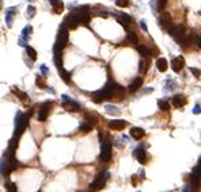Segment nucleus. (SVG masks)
Segmentation results:
<instances>
[{
	"instance_id": "nucleus-5",
	"label": "nucleus",
	"mask_w": 201,
	"mask_h": 192,
	"mask_svg": "<svg viewBox=\"0 0 201 192\" xmlns=\"http://www.w3.org/2000/svg\"><path fill=\"white\" fill-rule=\"evenodd\" d=\"M63 99V106L65 107V110L67 111H79L80 110V104L78 102H75L74 99H71V97H68L67 95H63L61 96Z\"/></svg>"
},
{
	"instance_id": "nucleus-12",
	"label": "nucleus",
	"mask_w": 201,
	"mask_h": 192,
	"mask_svg": "<svg viewBox=\"0 0 201 192\" xmlns=\"http://www.w3.org/2000/svg\"><path fill=\"white\" fill-rule=\"evenodd\" d=\"M128 123L125 121H122V119H114V121H110L109 122V127L113 129V130H122V129H125V126Z\"/></svg>"
},
{
	"instance_id": "nucleus-6",
	"label": "nucleus",
	"mask_w": 201,
	"mask_h": 192,
	"mask_svg": "<svg viewBox=\"0 0 201 192\" xmlns=\"http://www.w3.org/2000/svg\"><path fill=\"white\" fill-rule=\"evenodd\" d=\"M109 177V173L108 172H100L98 176H97V179L94 180V183L91 184V190L93 191H97V190H99V188H102L103 187V184H105V180Z\"/></svg>"
},
{
	"instance_id": "nucleus-33",
	"label": "nucleus",
	"mask_w": 201,
	"mask_h": 192,
	"mask_svg": "<svg viewBox=\"0 0 201 192\" xmlns=\"http://www.w3.org/2000/svg\"><path fill=\"white\" fill-rule=\"evenodd\" d=\"M158 5H156V11H162L166 5V0H158Z\"/></svg>"
},
{
	"instance_id": "nucleus-41",
	"label": "nucleus",
	"mask_w": 201,
	"mask_h": 192,
	"mask_svg": "<svg viewBox=\"0 0 201 192\" xmlns=\"http://www.w3.org/2000/svg\"><path fill=\"white\" fill-rule=\"evenodd\" d=\"M48 91H50V93H53V95H55V93H56V91L53 89L52 87H48Z\"/></svg>"
},
{
	"instance_id": "nucleus-25",
	"label": "nucleus",
	"mask_w": 201,
	"mask_h": 192,
	"mask_svg": "<svg viewBox=\"0 0 201 192\" xmlns=\"http://www.w3.org/2000/svg\"><path fill=\"white\" fill-rule=\"evenodd\" d=\"M11 91H12V93H15V95H18V96H19V99H22V100L29 99V96H27L25 92H21V91L18 89L17 87H12V88H11Z\"/></svg>"
},
{
	"instance_id": "nucleus-11",
	"label": "nucleus",
	"mask_w": 201,
	"mask_h": 192,
	"mask_svg": "<svg viewBox=\"0 0 201 192\" xmlns=\"http://www.w3.org/2000/svg\"><path fill=\"white\" fill-rule=\"evenodd\" d=\"M159 23H161V26L165 29L166 31H169L171 29V20H170V16H169L167 14H162L161 16H159Z\"/></svg>"
},
{
	"instance_id": "nucleus-36",
	"label": "nucleus",
	"mask_w": 201,
	"mask_h": 192,
	"mask_svg": "<svg viewBox=\"0 0 201 192\" xmlns=\"http://www.w3.org/2000/svg\"><path fill=\"white\" fill-rule=\"evenodd\" d=\"M140 27H141V29H143L144 31H148V27H147V22L146 20H140Z\"/></svg>"
},
{
	"instance_id": "nucleus-40",
	"label": "nucleus",
	"mask_w": 201,
	"mask_h": 192,
	"mask_svg": "<svg viewBox=\"0 0 201 192\" xmlns=\"http://www.w3.org/2000/svg\"><path fill=\"white\" fill-rule=\"evenodd\" d=\"M136 183H137V177H136V176H133V177H132V184L136 185Z\"/></svg>"
},
{
	"instance_id": "nucleus-30",
	"label": "nucleus",
	"mask_w": 201,
	"mask_h": 192,
	"mask_svg": "<svg viewBox=\"0 0 201 192\" xmlns=\"http://www.w3.org/2000/svg\"><path fill=\"white\" fill-rule=\"evenodd\" d=\"M36 15V7H33V5H29L27 7V12H26V16L29 18V19H31V18Z\"/></svg>"
},
{
	"instance_id": "nucleus-23",
	"label": "nucleus",
	"mask_w": 201,
	"mask_h": 192,
	"mask_svg": "<svg viewBox=\"0 0 201 192\" xmlns=\"http://www.w3.org/2000/svg\"><path fill=\"white\" fill-rule=\"evenodd\" d=\"M128 41H129L131 43H135V45H136V42H137V35H136V31H135V30L128 29Z\"/></svg>"
},
{
	"instance_id": "nucleus-32",
	"label": "nucleus",
	"mask_w": 201,
	"mask_h": 192,
	"mask_svg": "<svg viewBox=\"0 0 201 192\" xmlns=\"http://www.w3.org/2000/svg\"><path fill=\"white\" fill-rule=\"evenodd\" d=\"M147 69H148V62L146 64V61H144V60H141V61H140V68H139V71L141 72V73H144Z\"/></svg>"
},
{
	"instance_id": "nucleus-8",
	"label": "nucleus",
	"mask_w": 201,
	"mask_h": 192,
	"mask_svg": "<svg viewBox=\"0 0 201 192\" xmlns=\"http://www.w3.org/2000/svg\"><path fill=\"white\" fill-rule=\"evenodd\" d=\"M78 24H79V19H78L76 15H74V14H70L64 20H63V26L67 27V29H71V30L76 29Z\"/></svg>"
},
{
	"instance_id": "nucleus-26",
	"label": "nucleus",
	"mask_w": 201,
	"mask_h": 192,
	"mask_svg": "<svg viewBox=\"0 0 201 192\" xmlns=\"http://www.w3.org/2000/svg\"><path fill=\"white\" fill-rule=\"evenodd\" d=\"M91 129H93V125L89 123V122H86V121H84L83 123L80 125L79 130H80V131H83V133H89V131H91Z\"/></svg>"
},
{
	"instance_id": "nucleus-20",
	"label": "nucleus",
	"mask_w": 201,
	"mask_h": 192,
	"mask_svg": "<svg viewBox=\"0 0 201 192\" xmlns=\"http://www.w3.org/2000/svg\"><path fill=\"white\" fill-rule=\"evenodd\" d=\"M105 110H106V112H108V114H110V115H120L121 114V111L117 108V107L110 106V104H106L105 106Z\"/></svg>"
},
{
	"instance_id": "nucleus-9",
	"label": "nucleus",
	"mask_w": 201,
	"mask_h": 192,
	"mask_svg": "<svg viewBox=\"0 0 201 192\" xmlns=\"http://www.w3.org/2000/svg\"><path fill=\"white\" fill-rule=\"evenodd\" d=\"M184 67H185V61L182 57H175L171 60V68L175 73H180L182 69H184Z\"/></svg>"
},
{
	"instance_id": "nucleus-21",
	"label": "nucleus",
	"mask_w": 201,
	"mask_h": 192,
	"mask_svg": "<svg viewBox=\"0 0 201 192\" xmlns=\"http://www.w3.org/2000/svg\"><path fill=\"white\" fill-rule=\"evenodd\" d=\"M136 49H137V52L140 53V56H143V57H147V56L151 54V53H150V49L147 48L146 45H137Z\"/></svg>"
},
{
	"instance_id": "nucleus-34",
	"label": "nucleus",
	"mask_w": 201,
	"mask_h": 192,
	"mask_svg": "<svg viewBox=\"0 0 201 192\" xmlns=\"http://www.w3.org/2000/svg\"><path fill=\"white\" fill-rule=\"evenodd\" d=\"M36 83H37V85H38V87H42V88H45V83H44V80H42V77H41V76H37V80H36Z\"/></svg>"
},
{
	"instance_id": "nucleus-29",
	"label": "nucleus",
	"mask_w": 201,
	"mask_h": 192,
	"mask_svg": "<svg viewBox=\"0 0 201 192\" xmlns=\"http://www.w3.org/2000/svg\"><path fill=\"white\" fill-rule=\"evenodd\" d=\"M6 190H7V192H17V185L11 181H7L6 183Z\"/></svg>"
},
{
	"instance_id": "nucleus-13",
	"label": "nucleus",
	"mask_w": 201,
	"mask_h": 192,
	"mask_svg": "<svg viewBox=\"0 0 201 192\" xmlns=\"http://www.w3.org/2000/svg\"><path fill=\"white\" fill-rule=\"evenodd\" d=\"M144 135H146V131H144L143 129H140V127H132L131 129V137L135 138L136 141H140Z\"/></svg>"
},
{
	"instance_id": "nucleus-1",
	"label": "nucleus",
	"mask_w": 201,
	"mask_h": 192,
	"mask_svg": "<svg viewBox=\"0 0 201 192\" xmlns=\"http://www.w3.org/2000/svg\"><path fill=\"white\" fill-rule=\"evenodd\" d=\"M117 91V84L113 83V81H109L102 89L97 91V92L93 93V100L95 103H100L102 100H106V99H110L113 97V95L116 93Z\"/></svg>"
},
{
	"instance_id": "nucleus-19",
	"label": "nucleus",
	"mask_w": 201,
	"mask_h": 192,
	"mask_svg": "<svg viewBox=\"0 0 201 192\" xmlns=\"http://www.w3.org/2000/svg\"><path fill=\"white\" fill-rule=\"evenodd\" d=\"M59 72H60V74H61V77H63V80L65 81V83H70V80H71V73L68 71H65L63 67H59Z\"/></svg>"
},
{
	"instance_id": "nucleus-42",
	"label": "nucleus",
	"mask_w": 201,
	"mask_h": 192,
	"mask_svg": "<svg viewBox=\"0 0 201 192\" xmlns=\"http://www.w3.org/2000/svg\"><path fill=\"white\" fill-rule=\"evenodd\" d=\"M184 192H190V185H188L186 188H185V191Z\"/></svg>"
},
{
	"instance_id": "nucleus-39",
	"label": "nucleus",
	"mask_w": 201,
	"mask_h": 192,
	"mask_svg": "<svg viewBox=\"0 0 201 192\" xmlns=\"http://www.w3.org/2000/svg\"><path fill=\"white\" fill-rule=\"evenodd\" d=\"M200 112H201L200 107H199V106H196V107H194V110H193V114H200Z\"/></svg>"
},
{
	"instance_id": "nucleus-14",
	"label": "nucleus",
	"mask_w": 201,
	"mask_h": 192,
	"mask_svg": "<svg viewBox=\"0 0 201 192\" xmlns=\"http://www.w3.org/2000/svg\"><path fill=\"white\" fill-rule=\"evenodd\" d=\"M50 4H52L55 14H61L63 10H64V3L61 0H50Z\"/></svg>"
},
{
	"instance_id": "nucleus-28",
	"label": "nucleus",
	"mask_w": 201,
	"mask_h": 192,
	"mask_svg": "<svg viewBox=\"0 0 201 192\" xmlns=\"http://www.w3.org/2000/svg\"><path fill=\"white\" fill-rule=\"evenodd\" d=\"M84 121L89 122V123H91L93 126L97 123V118L94 115H91V114H86V115H84Z\"/></svg>"
},
{
	"instance_id": "nucleus-7",
	"label": "nucleus",
	"mask_w": 201,
	"mask_h": 192,
	"mask_svg": "<svg viewBox=\"0 0 201 192\" xmlns=\"http://www.w3.org/2000/svg\"><path fill=\"white\" fill-rule=\"evenodd\" d=\"M50 107H52V103H50V102L44 103V104L40 107L38 114H37V119H38L40 122H44L46 119V116H48L49 112H50Z\"/></svg>"
},
{
	"instance_id": "nucleus-27",
	"label": "nucleus",
	"mask_w": 201,
	"mask_h": 192,
	"mask_svg": "<svg viewBox=\"0 0 201 192\" xmlns=\"http://www.w3.org/2000/svg\"><path fill=\"white\" fill-rule=\"evenodd\" d=\"M26 53H27V56H29V57L33 60V61L37 58V52H36V49H33L31 46H27V48H26Z\"/></svg>"
},
{
	"instance_id": "nucleus-35",
	"label": "nucleus",
	"mask_w": 201,
	"mask_h": 192,
	"mask_svg": "<svg viewBox=\"0 0 201 192\" xmlns=\"http://www.w3.org/2000/svg\"><path fill=\"white\" fill-rule=\"evenodd\" d=\"M190 72L194 74V77H197V78H199V77L201 76V72H200L197 68H190Z\"/></svg>"
},
{
	"instance_id": "nucleus-17",
	"label": "nucleus",
	"mask_w": 201,
	"mask_h": 192,
	"mask_svg": "<svg viewBox=\"0 0 201 192\" xmlns=\"http://www.w3.org/2000/svg\"><path fill=\"white\" fill-rule=\"evenodd\" d=\"M173 103H174L175 107H184L186 104V97L184 95H175L173 97Z\"/></svg>"
},
{
	"instance_id": "nucleus-37",
	"label": "nucleus",
	"mask_w": 201,
	"mask_h": 192,
	"mask_svg": "<svg viewBox=\"0 0 201 192\" xmlns=\"http://www.w3.org/2000/svg\"><path fill=\"white\" fill-rule=\"evenodd\" d=\"M41 72H42L44 74H48V68H46V65H41Z\"/></svg>"
},
{
	"instance_id": "nucleus-3",
	"label": "nucleus",
	"mask_w": 201,
	"mask_h": 192,
	"mask_svg": "<svg viewBox=\"0 0 201 192\" xmlns=\"http://www.w3.org/2000/svg\"><path fill=\"white\" fill-rule=\"evenodd\" d=\"M68 43V29L64 26H61V29L59 30L57 34V41H56L55 46H57L59 49H64Z\"/></svg>"
},
{
	"instance_id": "nucleus-16",
	"label": "nucleus",
	"mask_w": 201,
	"mask_h": 192,
	"mask_svg": "<svg viewBox=\"0 0 201 192\" xmlns=\"http://www.w3.org/2000/svg\"><path fill=\"white\" fill-rule=\"evenodd\" d=\"M141 84H143V78H141V77H136L133 80V83H132L131 85L128 87V89H129V92H136V91L141 87Z\"/></svg>"
},
{
	"instance_id": "nucleus-15",
	"label": "nucleus",
	"mask_w": 201,
	"mask_h": 192,
	"mask_svg": "<svg viewBox=\"0 0 201 192\" xmlns=\"http://www.w3.org/2000/svg\"><path fill=\"white\" fill-rule=\"evenodd\" d=\"M167 67H169V64H167V60L166 58L161 57L156 60V68H158L159 72H166L167 71Z\"/></svg>"
},
{
	"instance_id": "nucleus-22",
	"label": "nucleus",
	"mask_w": 201,
	"mask_h": 192,
	"mask_svg": "<svg viewBox=\"0 0 201 192\" xmlns=\"http://www.w3.org/2000/svg\"><path fill=\"white\" fill-rule=\"evenodd\" d=\"M31 31H33V27H31L30 24H27V26L25 27L23 30H22V38H23V39H26V41H29Z\"/></svg>"
},
{
	"instance_id": "nucleus-4",
	"label": "nucleus",
	"mask_w": 201,
	"mask_h": 192,
	"mask_svg": "<svg viewBox=\"0 0 201 192\" xmlns=\"http://www.w3.org/2000/svg\"><path fill=\"white\" fill-rule=\"evenodd\" d=\"M100 160L103 162L110 161L112 158V143L109 141H103L102 142V147H100Z\"/></svg>"
},
{
	"instance_id": "nucleus-18",
	"label": "nucleus",
	"mask_w": 201,
	"mask_h": 192,
	"mask_svg": "<svg viewBox=\"0 0 201 192\" xmlns=\"http://www.w3.org/2000/svg\"><path fill=\"white\" fill-rule=\"evenodd\" d=\"M118 22L122 24V26H128V24L132 22V18L129 16L128 14H125V12H122V14L118 15Z\"/></svg>"
},
{
	"instance_id": "nucleus-2",
	"label": "nucleus",
	"mask_w": 201,
	"mask_h": 192,
	"mask_svg": "<svg viewBox=\"0 0 201 192\" xmlns=\"http://www.w3.org/2000/svg\"><path fill=\"white\" fill-rule=\"evenodd\" d=\"M27 121H29V116H25L21 111L17 112V116H15V134H14V137L22 134V131L25 130V127H26V125H27Z\"/></svg>"
},
{
	"instance_id": "nucleus-10",
	"label": "nucleus",
	"mask_w": 201,
	"mask_h": 192,
	"mask_svg": "<svg viewBox=\"0 0 201 192\" xmlns=\"http://www.w3.org/2000/svg\"><path fill=\"white\" fill-rule=\"evenodd\" d=\"M133 156L136 157V160L140 164H146V161H147V153H146V150H144V149H141V147L135 149L133 150Z\"/></svg>"
},
{
	"instance_id": "nucleus-31",
	"label": "nucleus",
	"mask_w": 201,
	"mask_h": 192,
	"mask_svg": "<svg viewBox=\"0 0 201 192\" xmlns=\"http://www.w3.org/2000/svg\"><path fill=\"white\" fill-rule=\"evenodd\" d=\"M116 4H117V7L124 8V7H128L131 4V2L129 0H116Z\"/></svg>"
},
{
	"instance_id": "nucleus-24",
	"label": "nucleus",
	"mask_w": 201,
	"mask_h": 192,
	"mask_svg": "<svg viewBox=\"0 0 201 192\" xmlns=\"http://www.w3.org/2000/svg\"><path fill=\"white\" fill-rule=\"evenodd\" d=\"M158 106H159V108H161L162 111H167V110H170V104H169L167 100L159 99L158 100Z\"/></svg>"
},
{
	"instance_id": "nucleus-38",
	"label": "nucleus",
	"mask_w": 201,
	"mask_h": 192,
	"mask_svg": "<svg viewBox=\"0 0 201 192\" xmlns=\"http://www.w3.org/2000/svg\"><path fill=\"white\" fill-rule=\"evenodd\" d=\"M196 45L201 49V37H197V38H196Z\"/></svg>"
}]
</instances>
